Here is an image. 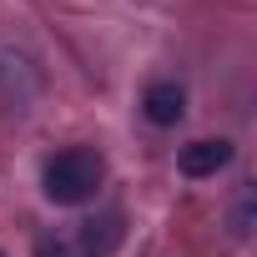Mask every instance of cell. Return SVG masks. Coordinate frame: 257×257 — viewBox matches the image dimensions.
Masks as SVG:
<instances>
[{
    "mask_svg": "<svg viewBox=\"0 0 257 257\" xmlns=\"http://www.w3.org/2000/svg\"><path fill=\"white\" fill-rule=\"evenodd\" d=\"M36 257H81L71 242H61V237H41L36 242Z\"/></svg>",
    "mask_w": 257,
    "mask_h": 257,
    "instance_id": "7",
    "label": "cell"
},
{
    "mask_svg": "<svg viewBox=\"0 0 257 257\" xmlns=\"http://www.w3.org/2000/svg\"><path fill=\"white\" fill-rule=\"evenodd\" d=\"M41 91V66L21 46L0 41V111H26L31 96Z\"/></svg>",
    "mask_w": 257,
    "mask_h": 257,
    "instance_id": "2",
    "label": "cell"
},
{
    "mask_svg": "<svg viewBox=\"0 0 257 257\" xmlns=\"http://www.w3.org/2000/svg\"><path fill=\"white\" fill-rule=\"evenodd\" d=\"M247 232H252V187H242L232 202V237H247Z\"/></svg>",
    "mask_w": 257,
    "mask_h": 257,
    "instance_id": "6",
    "label": "cell"
},
{
    "mask_svg": "<svg viewBox=\"0 0 257 257\" xmlns=\"http://www.w3.org/2000/svg\"><path fill=\"white\" fill-rule=\"evenodd\" d=\"M101 182H106V162H101L91 147H66V152H56V157L46 162V172H41V192H46L56 207H81V202H91V197L101 192Z\"/></svg>",
    "mask_w": 257,
    "mask_h": 257,
    "instance_id": "1",
    "label": "cell"
},
{
    "mask_svg": "<svg viewBox=\"0 0 257 257\" xmlns=\"http://www.w3.org/2000/svg\"><path fill=\"white\" fill-rule=\"evenodd\" d=\"M142 111H147L152 126H177V121L187 116V91H182V81H152V86L142 91Z\"/></svg>",
    "mask_w": 257,
    "mask_h": 257,
    "instance_id": "3",
    "label": "cell"
},
{
    "mask_svg": "<svg viewBox=\"0 0 257 257\" xmlns=\"http://www.w3.org/2000/svg\"><path fill=\"white\" fill-rule=\"evenodd\" d=\"M121 242V217L116 212H106V217H91V222H81V257H106L111 247Z\"/></svg>",
    "mask_w": 257,
    "mask_h": 257,
    "instance_id": "5",
    "label": "cell"
},
{
    "mask_svg": "<svg viewBox=\"0 0 257 257\" xmlns=\"http://www.w3.org/2000/svg\"><path fill=\"white\" fill-rule=\"evenodd\" d=\"M227 162H232V142H222V137H217V142H212V137H207V142H192V147H182V157H177V167H182L187 177H217Z\"/></svg>",
    "mask_w": 257,
    "mask_h": 257,
    "instance_id": "4",
    "label": "cell"
}]
</instances>
